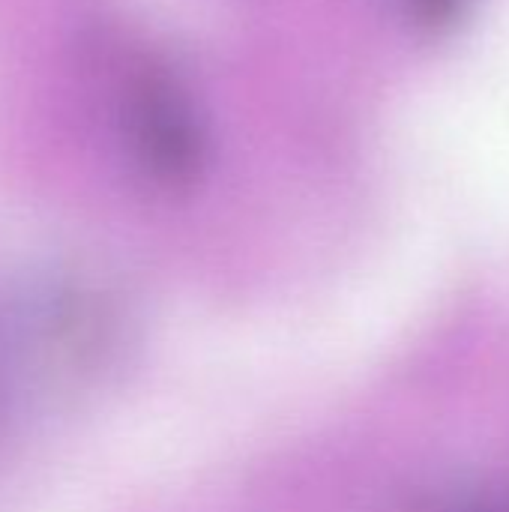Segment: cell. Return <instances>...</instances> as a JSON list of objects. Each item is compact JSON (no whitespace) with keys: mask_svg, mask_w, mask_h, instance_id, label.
<instances>
[{"mask_svg":"<svg viewBox=\"0 0 509 512\" xmlns=\"http://www.w3.org/2000/svg\"><path fill=\"white\" fill-rule=\"evenodd\" d=\"M120 129L132 162L159 186H189L207 159L204 123L174 75L162 66H138L120 102Z\"/></svg>","mask_w":509,"mask_h":512,"instance_id":"1","label":"cell"},{"mask_svg":"<svg viewBox=\"0 0 509 512\" xmlns=\"http://www.w3.org/2000/svg\"><path fill=\"white\" fill-rule=\"evenodd\" d=\"M492 512H509V501L507 504H501V507H492Z\"/></svg>","mask_w":509,"mask_h":512,"instance_id":"3","label":"cell"},{"mask_svg":"<svg viewBox=\"0 0 509 512\" xmlns=\"http://www.w3.org/2000/svg\"><path fill=\"white\" fill-rule=\"evenodd\" d=\"M468 0H411V18L423 30H438L450 24Z\"/></svg>","mask_w":509,"mask_h":512,"instance_id":"2","label":"cell"}]
</instances>
